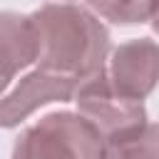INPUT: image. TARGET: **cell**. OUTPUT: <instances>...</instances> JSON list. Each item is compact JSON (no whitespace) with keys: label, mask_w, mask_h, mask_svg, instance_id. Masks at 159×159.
I'll use <instances>...</instances> for the list:
<instances>
[{"label":"cell","mask_w":159,"mask_h":159,"mask_svg":"<svg viewBox=\"0 0 159 159\" xmlns=\"http://www.w3.org/2000/svg\"><path fill=\"white\" fill-rule=\"evenodd\" d=\"M27 17L37 40V62L42 70L80 82L104 70L109 32L92 12L77 5H42Z\"/></svg>","instance_id":"cell-1"},{"label":"cell","mask_w":159,"mask_h":159,"mask_svg":"<svg viewBox=\"0 0 159 159\" xmlns=\"http://www.w3.org/2000/svg\"><path fill=\"white\" fill-rule=\"evenodd\" d=\"M104 137L72 112H55L27 127L12 149V159H102Z\"/></svg>","instance_id":"cell-2"},{"label":"cell","mask_w":159,"mask_h":159,"mask_svg":"<svg viewBox=\"0 0 159 159\" xmlns=\"http://www.w3.org/2000/svg\"><path fill=\"white\" fill-rule=\"evenodd\" d=\"M75 102L80 107V114L104 137V142L147 122L144 102L129 99L122 92H117L104 70L80 84Z\"/></svg>","instance_id":"cell-3"},{"label":"cell","mask_w":159,"mask_h":159,"mask_svg":"<svg viewBox=\"0 0 159 159\" xmlns=\"http://www.w3.org/2000/svg\"><path fill=\"white\" fill-rule=\"evenodd\" d=\"M80 80L50 72L37 67L35 72H30L27 77L20 80V84L0 99V127H17L27 114H32L37 107L47 104V102H65V99H75L77 89H80Z\"/></svg>","instance_id":"cell-4"},{"label":"cell","mask_w":159,"mask_h":159,"mask_svg":"<svg viewBox=\"0 0 159 159\" xmlns=\"http://www.w3.org/2000/svg\"><path fill=\"white\" fill-rule=\"evenodd\" d=\"M104 72L117 92L142 102L159 82V45L147 37L124 42L114 50Z\"/></svg>","instance_id":"cell-5"},{"label":"cell","mask_w":159,"mask_h":159,"mask_svg":"<svg viewBox=\"0 0 159 159\" xmlns=\"http://www.w3.org/2000/svg\"><path fill=\"white\" fill-rule=\"evenodd\" d=\"M32 62H37V40L30 17L0 12V92Z\"/></svg>","instance_id":"cell-6"},{"label":"cell","mask_w":159,"mask_h":159,"mask_svg":"<svg viewBox=\"0 0 159 159\" xmlns=\"http://www.w3.org/2000/svg\"><path fill=\"white\" fill-rule=\"evenodd\" d=\"M102 159H159V124H139L104 142Z\"/></svg>","instance_id":"cell-7"},{"label":"cell","mask_w":159,"mask_h":159,"mask_svg":"<svg viewBox=\"0 0 159 159\" xmlns=\"http://www.w3.org/2000/svg\"><path fill=\"white\" fill-rule=\"evenodd\" d=\"M104 20L117 25H137L154 17V0H87Z\"/></svg>","instance_id":"cell-8"},{"label":"cell","mask_w":159,"mask_h":159,"mask_svg":"<svg viewBox=\"0 0 159 159\" xmlns=\"http://www.w3.org/2000/svg\"><path fill=\"white\" fill-rule=\"evenodd\" d=\"M152 22H154V30L159 32V0H154V17H152Z\"/></svg>","instance_id":"cell-9"}]
</instances>
